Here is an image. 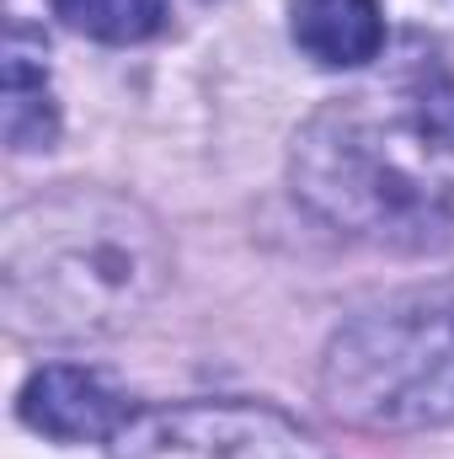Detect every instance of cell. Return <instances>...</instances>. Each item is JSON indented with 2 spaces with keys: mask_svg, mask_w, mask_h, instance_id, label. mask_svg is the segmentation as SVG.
Segmentation results:
<instances>
[{
  "mask_svg": "<svg viewBox=\"0 0 454 459\" xmlns=\"http://www.w3.org/2000/svg\"><path fill=\"white\" fill-rule=\"evenodd\" d=\"M171 278L161 225L97 187L32 198L5 214L0 289L27 337H108L128 326Z\"/></svg>",
  "mask_w": 454,
  "mask_h": 459,
  "instance_id": "obj_1",
  "label": "cell"
},
{
  "mask_svg": "<svg viewBox=\"0 0 454 459\" xmlns=\"http://www.w3.org/2000/svg\"><path fill=\"white\" fill-rule=\"evenodd\" d=\"M321 395L353 428L454 422V283L406 289L353 316L327 347Z\"/></svg>",
  "mask_w": 454,
  "mask_h": 459,
  "instance_id": "obj_2",
  "label": "cell"
},
{
  "mask_svg": "<svg viewBox=\"0 0 454 459\" xmlns=\"http://www.w3.org/2000/svg\"><path fill=\"white\" fill-rule=\"evenodd\" d=\"M294 182L321 220L353 235L390 246H439L450 235V193L406 171L353 108H332L300 134Z\"/></svg>",
  "mask_w": 454,
  "mask_h": 459,
  "instance_id": "obj_3",
  "label": "cell"
},
{
  "mask_svg": "<svg viewBox=\"0 0 454 459\" xmlns=\"http://www.w3.org/2000/svg\"><path fill=\"white\" fill-rule=\"evenodd\" d=\"M108 459H332L294 417L257 401H177L134 411Z\"/></svg>",
  "mask_w": 454,
  "mask_h": 459,
  "instance_id": "obj_4",
  "label": "cell"
},
{
  "mask_svg": "<svg viewBox=\"0 0 454 459\" xmlns=\"http://www.w3.org/2000/svg\"><path fill=\"white\" fill-rule=\"evenodd\" d=\"M22 422L54 444H108L118 428L134 417V406L92 368L75 363H48L22 385L16 401Z\"/></svg>",
  "mask_w": 454,
  "mask_h": 459,
  "instance_id": "obj_5",
  "label": "cell"
},
{
  "mask_svg": "<svg viewBox=\"0 0 454 459\" xmlns=\"http://www.w3.org/2000/svg\"><path fill=\"white\" fill-rule=\"evenodd\" d=\"M289 32L316 65L358 70L385 48V11L380 0H289Z\"/></svg>",
  "mask_w": 454,
  "mask_h": 459,
  "instance_id": "obj_6",
  "label": "cell"
},
{
  "mask_svg": "<svg viewBox=\"0 0 454 459\" xmlns=\"http://www.w3.org/2000/svg\"><path fill=\"white\" fill-rule=\"evenodd\" d=\"M59 134V108L48 91V70H43V43L11 22L5 38V144L11 150H48Z\"/></svg>",
  "mask_w": 454,
  "mask_h": 459,
  "instance_id": "obj_7",
  "label": "cell"
},
{
  "mask_svg": "<svg viewBox=\"0 0 454 459\" xmlns=\"http://www.w3.org/2000/svg\"><path fill=\"white\" fill-rule=\"evenodd\" d=\"M70 32L97 43H144L166 27V0H48Z\"/></svg>",
  "mask_w": 454,
  "mask_h": 459,
  "instance_id": "obj_8",
  "label": "cell"
},
{
  "mask_svg": "<svg viewBox=\"0 0 454 459\" xmlns=\"http://www.w3.org/2000/svg\"><path fill=\"white\" fill-rule=\"evenodd\" d=\"M417 134L433 150H454V75H433L417 91Z\"/></svg>",
  "mask_w": 454,
  "mask_h": 459,
  "instance_id": "obj_9",
  "label": "cell"
}]
</instances>
